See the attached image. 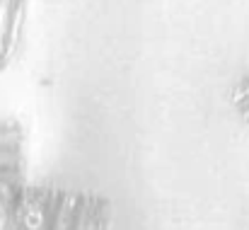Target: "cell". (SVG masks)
<instances>
[{
  "label": "cell",
  "instance_id": "5",
  "mask_svg": "<svg viewBox=\"0 0 249 230\" xmlns=\"http://www.w3.org/2000/svg\"><path fill=\"white\" fill-rule=\"evenodd\" d=\"M24 2H29V0H24Z\"/></svg>",
  "mask_w": 249,
  "mask_h": 230
},
{
  "label": "cell",
  "instance_id": "2",
  "mask_svg": "<svg viewBox=\"0 0 249 230\" xmlns=\"http://www.w3.org/2000/svg\"><path fill=\"white\" fill-rule=\"evenodd\" d=\"M27 184L24 131L17 121H0V216Z\"/></svg>",
  "mask_w": 249,
  "mask_h": 230
},
{
  "label": "cell",
  "instance_id": "3",
  "mask_svg": "<svg viewBox=\"0 0 249 230\" xmlns=\"http://www.w3.org/2000/svg\"><path fill=\"white\" fill-rule=\"evenodd\" d=\"M27 5L24 0H0V71H5L22 49Z\"/></svg>",
  "mask_w": 249,
  "mask_h": 230
},
{
  "label": "cell",
  "instance_id": "4",
  "mask_svg": "<svg viewBox=\"0 0 249 230\" xmlns=\"http://www.w3.org/2000/svg\"><path fill=\"white\" fill-rule=\"evenodd\" d=\"M228 99H230L232 109L237 112V116L245 121V126L249 129V73H245V76L232 85Z\"/></svg>",
  "mask_w": 249,
  "mask_h": 230
},
{
  "label": "cell",
  "instance_id": "1",
  "mask_svg": "<svg viewBox=\"0 0 249 230\" xmlns=\"http://www.w3.org/2000/svg\"><path fill=\"white\" fill-rule=\"evenodd\" d=\"M111 223L114 213L107 196L29 182L0 216V230H111Z\"/></svg>",
  "mask_w": 249,
  "mask_h": 230
}]
</instances>
